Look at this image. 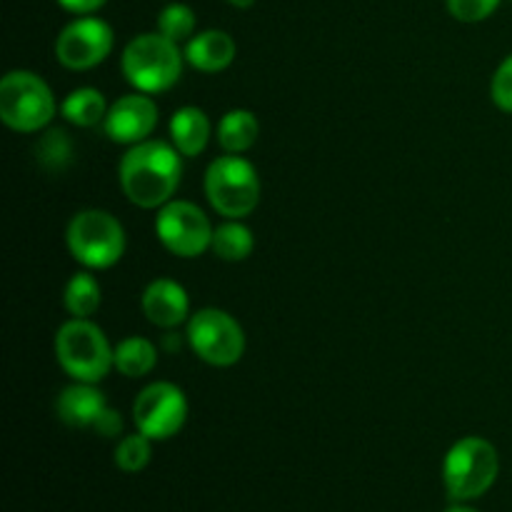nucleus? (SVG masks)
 <instances>
[{"label": "nucleus", "mask_w": 512, "mask_h": 512, "mask_svg": "<svg viewBox=\"0 0 512 512\" xmlns=\"http://www.w3.org/2000/svg\"><path fill=\"white\" fill-rule=\"evenodd\" d=\"M118 175L125 198L138 208L153 210L173 200L183 178V163L175 145L163 140H143L130 145L120 160Z\"/></svg>", "instance_id": "1"}, {"label": "nucleus", "mask_w": 512, "mask_h": 512, "mask_svg": "<svg viewBox=\"0 0 512 512\" xmlns=\"http://www.w3.org/2000/svg\"><path fill=\"white\" fill-rule=\"evenodd\" d=\"M55 358L78 383H100L115 368V348L88 318H73L55 333Z\"/></svg>", "instance_id": "2"}, {"label": "nucleus", "mask_w": 512, "mask_h": 512, "mask_svg": "<svg viewBox=\"0 0 512 512\" xmlns=\"http://www.w3.org/2000/svg\"><path fill=\"white\" fill-rule=\"evenodd\" d=\"M120 65L138 93H165L183 75V53L163 33H143L125 45Z\"/></svg>", "instance_id": "3"}, {"label": "nucleus", "mask_w": 512, "mask_h": 512, "mask_svg": "<svg viewBox=\"0 0 512 512\" xmlns=\"http://www.w3.org/2000/svg\"><path fill=\"white\" fill-rule=\"evenodd\" d=\"M500 473V455L495 445L485 438L458 440L448 450L443 463V480L448 495L458 503L475 500L488 493Z\"/></svg>", "instance_id": "4"}, {"label": "nucleus", "mask_w": 512, "mask_h": 512, "mask_svg": "<svg viewBox=\"0 0 512 512\" xmlns=\"http://www.w3.org/2000/svg\"><path fill=\"white\" fill-rule=\"evenodd\" d=\"M68 250L88 270L113 268L125 253V230L108 210H80L65 230Z\"/></svg>", "instance_id": "5"}, {"label": "nucleus", "mask_w": 512, "mask_h": 512, "mask_svg": "<svg viewBox=\"0 0 512 512\" xmlns=\"http://www.w3.org/2000/svg\"><path fill=\"white\" fill-rule=\"evenodd\" d=\"M205 195L223 218H248L260 203V178L253 163L230 153L215 158L205 170Z\"/></svg>", "instance_id": "6"}, {"label": "nucleus", "mask_w": 512, "mask_h": 512, "mask_svg": "<svg viewBox=\"0 0 512 512\" xmlns=\"http://www.w3.org/2000/svg\"><path fill=\"white\" fill-rule=\"evenodd\" d=\"M53 90L30 70H10L0 80V120L15 133H38L53 120Z\"/></svg>", "instance_id": "7"}, {"label": "nucleus", "mask_w": 512, "mask_h": 512, "mask_svg": "<svg viewBox=\"0 0 512 512\" xmlns=\"http://www.w3.org/2000/svg\"><path fill=\"white\" fill-rule=\"evenodd\" d=\"M188 343L203 363L215 368H230L245 353L243 328L220 308H203L190 318Z\"/></svg>", "instance_id": "8"}, {"label": "nucleus", "mask_w": 512, "mask_h": 512, "mask_svg": "<svg viewBox=\"0 0 512 512\" xmlns=\"http://www.w3.org/2000/svg\"><path fill=\"white\" fill-rule=\"evenodd\" d=\"M213 225L208 215L188 200H170L158 210L155 233L158 240L178 258H198L213 245Z\"/></svg>", "instance_id": "9"}, {"label": "nucleus", "mask_w": 512, "mask_h": 512, "mask_svg": "<svg viewBox=\"0 0 512 512\" xmlns=\"http://www.w3.org/2000/svg\"><path fill=\"white\" fill-rule=\"evenodd\" d=\"M133 420L138 433L150 440H168L178 435L188 420V398L178 385L153 383L135 398Z\"/></svg>", "instance_id": "10"}, {"label": "nucleus", "mask_w": 512, "mask_h": 512, "mask_svg": "<svg viewBox=\"0 0 512 512\" xmlns=\"http://www.w3.org/2000/svg\"><path fill=\"white\" fill-rule=\"evenodd\" d=\"M113 43V28L105 20L80 15L60 30L55 40V58L70 70H90L108 58Z\"/></svg>", "instance_id": "11"}, {"label": "nucleus", "mask_w": 512, "mask_h": 512, "mask_svg": "<svg viewBox=\"0 0 512 512\" xmlns=\"http://www.w3.org/2000/svg\"><path fill=\"white\" fill-rule=\"evenodd\" d=\"M158 125V105L148 93L123 95L110 105L103 130L113 143L138 145L150 138Z\"/></svg>", "instance_id": "12"}, {"label": "nucleus", "mask_w": 512, "mask_h": 512, "mask_svg": "<svg viewBox=\"0 0 512 512\" xmlns=\"http://www.w3.org/2000/svg\"><path fill=\"white\" fill-rule=\"evenodd\" d=\"M140 305H143L145 318L165 330L178 328V325L185 323L190 315L188 293H185L183 285L175 283V280L170 278L153 280V283L145 288Z\"/></svg>", "instance_id": "13"}, {"label": "nucleus", "mask_w": 512, "mask_h": 512, "mask_svg": "<svg viewBox=\"0 0 512 512\" xmlns=\"http://www.w3.org/2000/svg\"><path fill=\"white\" fill-rule=\"evenodd\" d=\"M108 410V400L95 383H75L55 400V413L70 428H95L100 415Z\"/></svg>", "instance_id": "14"}, {"label": "nucleus", "mask_w": 512, "mask_h": 512, "mask_svg": "<svg viewBox=\"0 0 512 512\" xmlns=\"http://www.w3.org/2000/svg\"><path fill=\"white\" fill-rule=\"evenodd\" d=\"M185 60L200 73H220L235 60V40L225 30H203L188 40Z\"/></svg>", "instance_id": "15"}, {"label": "nucleus", "mask_w": 512, "mask_h": 512, "mask_svg": "<svg viewBox=\"0 0 512 512\" xmlns=\"http://www.w3.org/2000/svg\"><path fill=\"white\" fill-rule=\"evenodd\" d=\"M170 140H173L175 150L185 158L200 155L210 140L208 115L200 108H193V105L175 110L173 118H170Z\"/></svg>", "instance_id": "16"}, {"label": "nucleus", "mask_w": 512, "mask_h": 512, "mask_svg": "<svg viewBox=\"0 0 512 512\" xmlns=\"http://www.w3.org/2000/svg\"><path fill=\"white\" fill-rule=\"evenodd\" d=\"M260 135V123L250 110L235 108L225 113L218 123V143L225 153L240 155L255 145Z\"/></svg>", "instance_id": "17"}, {"label": "nucleus", "mask_w": 512, "mask_h": 512, "mask_svg": "<svg viewBox=\"0 0 512 512\" xmlns=\"http://www.w3.org/2000/svg\"><path fill=\"white\" fill-rule=\"evenodd\" d=\"M158 365V348L148 338H125L115 345V370L125 378H145Z\"/></svg>", "instance_id": "18"}, {"label": "nucleus", "mask_w": 512, "mask_h": 512, "mask_svg": "<svg viewBox=\"0 0 512 512\" xmlns=\"http://www.w3.org/2000/svg\"><path fill=\"white\" fill-rule=\"evenodd\" d=\"M108 103H105L103 93L95 88H78L63 100L60 113L68 123L78 125V128H95V125L105 123L108 115Z\"/></svg>", "instance_id": "19"}, {"label": "nucleus", "mask_w": 512, "mask_h": 512, "mask_svg": "<svg viewBox=\"0 0 512 512\" xmlns=\"http://www.w3.org/2000/svg\"><path fill=\"white\" fill-rule=\"evenodd\" d=\"M255 248V238L250 233L248 225H243L240 220H225L223 225L213 230V250L220 260H228V263H240V260L250 258Z\"/></svg>", "instance_id": "20"}, {"label": "nucleus", "mask_w": 512, "mask_h": 512, "mask_svg": "<svg viewBox=\"0 0 512 512\" xmlns=\"http://www.w3.org/2000/svg\"><path fill=\"white\" fill-rule=\"evenodd\" d=\"M100 300H103V293H100V283L95 280L93 273L88 270H80L65 285L63 303L65 310H68L73 318H90L95 310L100 308Z\"/></svg>", "instance_id": "21"}, {"label": "nucleus", "mask_w": 512, "mask_h": 512, "mask_svg": "<svg viewBox=\"0 0 512 512\" xmlns=\"http://www.w3.org/2000/svg\"><path fill=\"white\" fill-rule=\"evenodd\" d=\"M158 33L173 43H183L190 40L195 33V13L190 5L185 3H170L158 13Z\"/></svg>", "instance_id": "22"}, {"label": "nucleus", "mask_w": 512, "mask_h": 512, "mask_svg": "<svg viewBox=\"0 0 512 512\" xmlns=\"http://www.w3.org/2000/svg\"><path fill=\"white\" fill-rule=\"evenodd\" d=\"M35 153H38V163L45 170H50V173H58L60 170L63 173L70 160H73V143H70L65 130H50L48 135L40 138Z\"/></svg>", "instance_id": "23"}, {"label": "nucleus", "mask_w": 512, "mask_h": 512, "mask_svg": "<svg viewBox=\"0 0 512 512\" xmlns=\"http://www.w3.org/2000/svg\"><path fill=\"white\" fill-rule=\"evenodd\" d=\"M153 440L143 433L128 435L118 443L115 448V465H118L123 473H140V470L148 468L150 458H153Z\"/></svg>", "instance_id": "24"}, {"label": "nucleus", "mask_w": 512, "mask_h": 512, "mask_svg": "<svg viewBox=\"0 0 512 512\" xmlns=\"http://www.w3.org/2000/svg\"><path fill=\"white\" fill-rule=\"evenodd\" d=\"M500 0H448V10L460 23H480L498 10Z\"/></svg>", "instance_id": "25"}, {"label": "nucleus", "mask_w": 512, "mask_h": 512, "mask_svg": "<svg viewBox=\"0 0 512 512\" xmlns=\"http://www.w3.org/2000/svg\"><path fill=\"white\" fill-rule=\"evenodd\" d=\"M490 95H493V103L503 113L512 115V55H508L498 65V70H495L493 83H490Z\"/></svg>", "instance_id": "26"}, {"label": "nucleus", "mask_w": 512, "mask_h": 512, "mask_svg": "<svg viewBox=\"0 0 512 512\" xmlns=\"http://www.w3.org/2000/svg\"><path fill=\"white\" fill-rule=\"evenodd\" d=\"M95 433L103 435V438H118L120 433H123V418H120L118 410H113L108 405V410H105L103 415H100L98 425H95Z\"/></svg>", "instance_id": "27"}, {"label": "nucleus", "mask_w": 512, "mask_h": 512, "mask_svg": "<svg viewBox=\"0 0 512 512\" xmlns=\"http://www.w3.org/2000/svg\"><path fill=\"white\" fill-rule=\"evenodd\" d=\"M60 5H63L68 13H75V15H93L95 10L103 8L108 0H58Z\"/></svg>", "instance_id": "28"}, {"label": "nucleus", "mask_w": 512, "mask_h": 512, "mask_svg": "<svg viewBox=\"0 0 512 512\" xmlns=\"http://www.w3.org/2000/svg\"><path fill=\"white\" fill-rule=\"evenodd\" d=\"M230 5H235V8H250V5L255 3V0H228Z\"/></svg>", "instance_id": "29"}, {"label": "nucleus", "mask_w": 512, "mask_h": 512, "mask_svg": "<svg viewBox=\"0 0 512 512\" xmlns=\"http://www.w3.org/2000/svg\"><path fill=\"white\" fill-rule=\"evenodd\" d=\"M445 512H478V510L468 508V505H453V508H448Z\"/></svg>", "instance_id": "30"}]
</instances>
